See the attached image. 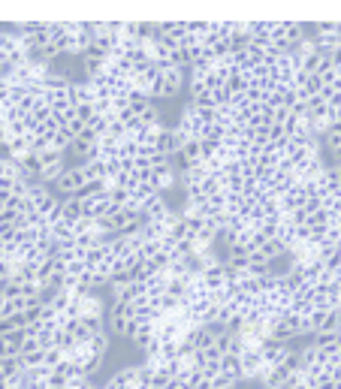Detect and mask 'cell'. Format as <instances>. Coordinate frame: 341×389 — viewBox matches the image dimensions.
Segmentation results:
<instances>
[]
</instances>
